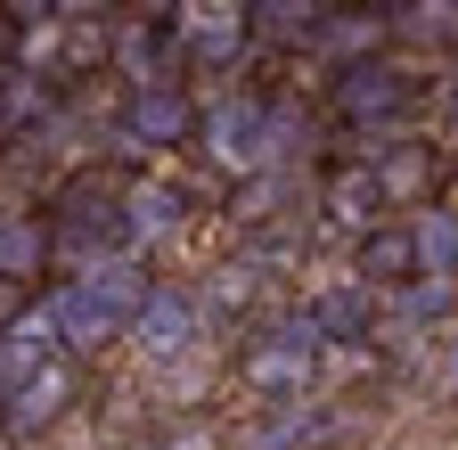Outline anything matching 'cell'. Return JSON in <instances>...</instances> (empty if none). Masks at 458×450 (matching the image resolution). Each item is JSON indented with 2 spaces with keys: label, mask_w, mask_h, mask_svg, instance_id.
<instances>
[{
  "label": "cell",
  "mask_w": 458,
  "mask_h": 450,
  "mask_svg": "<svg viewBox=\"0 0 458 450\" xmlns=\"http://www.w3.org/2000/svg\"><path fill=\"white\" fill-rule=\"evenodd\" d=\"M246 33L254 41H311L319 33V0H246Z\"/></svg>",
  "instance_id": "16"
},
{
  "label": "cell",
  "mask_w": 458,
  "mask_h": 450,
  "mask_svg": "<svg viewBox=\"0 0 458 450\" xmlns=\"http://www.w3.org/2000/svg\"><path fill=\"white\" fill-rule=\"evenodd\" d=\"M450 25H458V0H450Z\"/></svg>",
  "instance_id": "22"
},
{
  "label": "cell",
  "mask_w": 458,
  "mask_h": 450,
  "mask_svg": "<svg viewBox=\"0 0 458 450\" xmlns=\"http://www.w3.org/2000/svg\"><path fill=\"white\" fill-rule=\"evenodd\" d=\"M360 164H369V181H377V197H385V205H401V197H426V189H434V148H426V140L369 148Z\"/></svg>",
  "instance_id": "10"
},
{
  "label": "cell",
  "mask_w": 458,
  "mask_h": 450,
  "mask_svg": "<svg viewBox=\"0 0 458 450\" xmlns=\"http://www.w3.org/2000/svg\"><path fill=\"white\" fill-rule=\"evenodd\" d=\"M311 41H327V49H335V58H344V66H360V58H369V49L385 41V17H360V9H352V17H335V25H319Z\"/></svg>",
  "instance_id": "18"
},
{
  "label": "cell",
  "mask_w": 458,
  "mask_h": 450,
  "mask_svg": "<svg viewBox=\"0 0 458 450\" xmlns=\"http://www.w3.org/2000/svg\"><path fill=\"white\" fill-rule=\"evenodd\" d=\"M164 450H213V434H181V442H164Z\"/></svg>",
  "instance_id": "19"
},
{
  "label": "cell",
  "mask_w": 458,
  "mask_h": 450,
  "mask_svg": "<svg viewBox=\"0 0 458 450\" xmlns=\"http://www.w3.org/2000/svg\"><path fill=\"white\" fill-rule=\"evenodd\" d=\"M41 303H49V327H57V352H106L114 335H123V319H114V311H106V303L82 287V278L49 287Z\"/></svg>",
  "instance_id": "7"
},
{
  "label": "cell",
  "mask_w": 458,
  "mask_h": 450,
  "mask_svg": "<svg viewBox=\"0 0 458 450\" xmlns=\"http://www.w3.org/2000/svg\"><path fill=\"white\" fill-rule=\"evenodd\" d=\"M123 335H131L148 361H189V352H197V335H205V303H197L189 287H164V278H156L148 303L131 311Z\"/></svg>",
  "instance_id": "4"
},
{
  "label": "cell",
  "mask_w": 458,
  "mask_h": 450,
  "mask_svg": "<svg viewBox=\"0 0 458 450\" xmlns=\"http://www.w3.org/2000/svg\"><path fill=\"white\" fill-rule=\"evenodd\" d=\"M401 9V0H360V17H393Z\"/></svg>",
  "instance_id": "21"
},
{
  "label": "cell",
  "mask_w": 458,
  "mask_h": 450,
  "mask_svg": "<svg viewBox=\"0 0 458 450\" xmlns=\"http://www.w3.org/2000/svg\"><path fill=\"white\" fill-rule=\"evenodd\" d=\"M410 246H418V278L450 287V278H458V205L418 213V221H410Z\"/></svg>",
  "instance_id": "11"
},
{
  "label": "cell",
  "mask_w": 458,
  "mask_h": 450,
  "mask_svg": "<svg viewBox=\"0 0 458 450\" xmlns=\"http://www.w3.org/2000/svg\"><path fill=\"white\" fill-rule=\"evenodd\" d=\"M352 287H418V246H410V221H377L352 246Z\"/></svg>",
  "instance_id": "8"
},
{
  "label": "cell",
  "mask_w": 458,
  "mask_h": 450,
  "mask_svg": "<svg viewBox=\"0 0 458 450\" xmlns=\"http://www.w3.org/2000/svg\"><path fill=\"white\" fill-rule=\"evenodd\" d=\"M189 221V197L172 189V181H140V189H123V230L131 238H172Z\"/></svg>",
  "instance_id": "12"
},
{
  "label": "cell",
  "mask_w": 458,
  "mask_h": 450,
  "mask_svg": "<svg viewBox=\"0 0 458 450\" xmlns=\"http://www.w3.org/2000/svg\"><path fill=\"white\" fill-rule=\"evenodd\" d=\"M123 132H131V148H181L197 132V106L181 82H140L123 98Z\"/></svg>",
  "instance_id": "6"
},
{
  "label": "cell",
  "mask_w": 458,
  "mask_h": 450,
  "mask_svg": "<svg viewBox=\"0 0 458 450\" xmlns=\"http://www.w3.org/2000/svg\"><path fill=\"white\" fill-rule=\"evenodd\" d=\"M49 262V230L33 213H0V287H25V278H41Z\"/></svg>",
  "instance_id": "13"
},
{
  "label": "cell",
  "mask_w": 458,
  "mask_h": 450,
  "mask_svg": "<svg viewBox=\"0 0 458 450\" xmlns=\"http://www.w3.org/2000/svg\"><path fill=\"white\" fill-rule=\"evenodd\" d=\"M197 140H205V156L221 164V173L254 181V173H286V156H295V140H303V115L246 90V98H213L197 115Z\"/></svg>",
  "instance_id": "1"
},
{
  "label": "cell",
  "mask_w": 458,
  "mask_h": 450,
  "mask_svg": "<svg viewBox=\"0 0 458 450\" xmlns=\"http://www.w3.org/2000/svg\"><path fill=\"white\" fill-rule=\"evenodd\" d=\"M238 9H246V0H238Z\"/></svg>",
  "instance_id": "24"
},
{
  "label": "cell",
  "mask_w": 458,
  "mask_h": 450,
  "mask_svg": "<svg viewBox=\"0 0 458 450\" xmlns=\"http://www.w3.org/2000/svg\"><path fill=\"white\" fill-rule=\"evenodd\" d=\"M246 41L254 33H246V9H238V0H181V9H172V58H189L205 74L238 66Z\"/></svg>",
  "instance_id": "3"
},
{
  "label": "cell",
  "mask_w": 458,
  "mask_h": 450,
  "mask_svg": "<svg viewBox=\"0 0 458 450\" xmlns=\"http://www.w3.org/2000/svg\"><path fill=\"white\" fill-rule=\"evenodd\" d=\"M9 49H17V25H9V9H0V58H9Z\"/></svg>",
  "instance_id": "20"
},
{
  "label": "cell",
  "mask_w": 458,
  "mask_h": 450,
  "mask_svg": "<svg viewBox=\"0 0 458 450\" xmlns=\"http://www.w3.org/2000/svg\"><path fill=\"white\" fill-rule=\"evenodd\" d=\"M303 319L319 327V344H327V335H335V344H360V335H369V287H327Z\"/></svg>",
  "instance_id": "17"
},
{
  "label": "cell",
  "mask_w": 458,
  "mask_h": 450,
  "mask_svg": "<svg viewBox=\"0 0 458 450\" xmlns=\"http://www.w3.org/2000/svg\"><path fill=\"white\" fill-rule=\"evenodd\" d=\"M66 402H74V369H66V361H49V369L25 377L17 393H0L9 434H41V426H57V418H66Z\"/></svg>",
  "instance_id": "9"
},
{
  "label": "cell",
  "mask_w": 458,
  "mask_h": 450,
  "mask_svg": "<svg viewBox=\"0 0 458 450\" xmlns=\"http://www.w3.org/2000/svg\"><path fill=\"white\" fill-rule=\"evenodd\" d=\"M238 377H246V393H262V402H303L311 377H319V327L311 319L262 327L254 344L238 352Z\"/></svg>",
  "instance_id": "2"
},
{
  "label": "cell",
  "mask_w": 458,
  "mask_h": 450,
  "mask_svg": "<svg viewBox=\"0 0 458 450\" xmlns=\"http://www.w3.org/2000/svg\"><path fill=\"white\" fill-rule=\"evenodd\" d=\"M410 106H418V82L393 58H360V66L335 74V115L344 123H401Z\"/></svg>",
  "instance_id": "5"
},
{
  "label": "cell",
  "mask_w": 458,
  "mask_h": 450,
  "mask_svg": "<svg viewBox=\"0 0 458 450\" xmlns=\"http://www.w3.org/2000/svg\"><path fill=\"white\" fill-rule=\"evenodd\" d=\"M0 450H9V434H0Z\"/></svg>",
  "instance_id": "23"
},
{
  "label": "cell",
  "mask_w": 458,
  "mask_h": 450,
  "mask_svg": "<svg viewBox=\"0 0 458 450\" xmlns=\"http://www.w3.org/2000/svg\"><path fill=\"white\" fill-rule=\"evenodd\" d=\"M319 205L344 221V230H377V213H385V197H377V181H369V164H335L327 189H319Z\"/></svg>",
  "instance_id": "15"
},
{
  "label": "cell",
  "mask_w": 458,
  "mask_h": 450,
  "mask_svg": "<svg viewBox=\"0 0 458 450\" xmlns=\"http://www.w3.org/2000/svg\"><path fill=\"white\" fill-rule=\"evenodd\" d=\"M82 287H90V295H98L114 319H123V327H131V311L148 303V287H156V278H148L131 254H106V262H90V270H82Z\"/></svg>",
  "instance_id": "14"
}]
</instances>
